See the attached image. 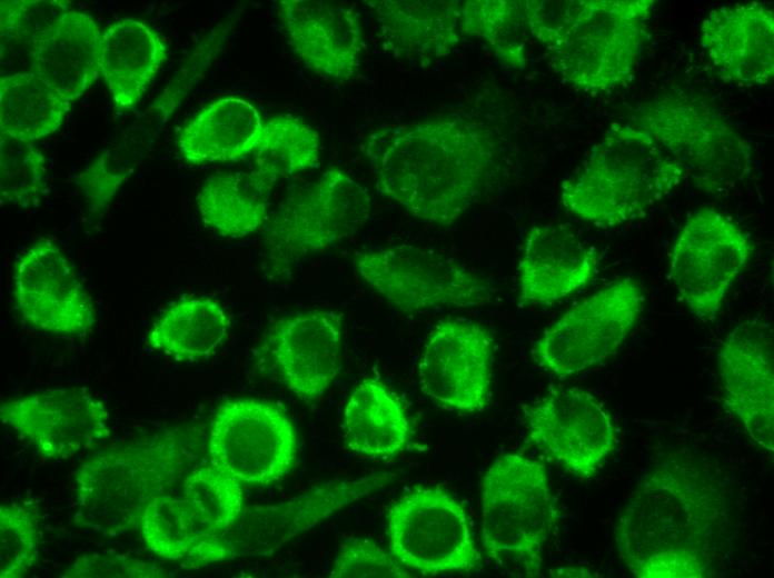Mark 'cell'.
<instances>
[{
  "label": "cell",
  "instance_id": "cell-12",
  "mask_svg": "<svg viewBox=\"0 0 774 578\" xmlns=\"http://www.w3.org/2000/svg\"><path fill=\"white\" fill-rule=\"evenodd\" d=\"M753 252L750 236L713 209L692 212L676 235L668 261L681 302L701 320H713Z\"/></svg>",
  "mask_w": 774,
  "mask_h": 578
},
{
  "label": "cell",
  "instance_id": "cell-42",
  "mask_svg": "<svg viewBox=\"0 0 774 578\" xmlns=\"http://www.w3.org/2000/svg\"><path fill=\"white\" fill-rule=\"evenodd\" d=\"M554 576H591L587 571L578 570L574 568H563Z\"/></svg>",
  "mask_w": 774,
  "mask_h": 578
},
{
  "label": "cell",
  "instance_id": "cell-26",
  "mask_svg": "<svg viewBox=\"0 0 774 578\" xmlns=\"http://www.w3.org/2000/svg\"><path fill=\"white\" fill-rule=\"evenodd\" d=\"M182 93L170 86L76 177L91 218L100 219L156 141Z\"/></svg>",
  "mask_w": 774,
  "mask_h": 578
},
{
  "label": "cell",
  "instance_id": "cell-39",
  "mask_svg": "<svg viewBox=\"0 0 774 578\" xmlns=\"http://www.w3.org/2000/svg\"><path fill=\"white\" fill-rule=\"evenodd\" d=\"M69 10L67 1L14 0L0 2L1 60L10 48L24 44Z\"/></svg>",
  "mask_w": 774,
  "mask_h": 578
},
{
  "label": "cell",
  "instance_id": "cell-8",
  "mask_svg": "<svg viewBox=\"0 0 774 578\" xmlns=\"http://www.w3.org/2000/svg\"><path fill=\"white\" fill-rule=\"evenodd\" d=\"M368 190L347 172L331 168L290 192L265 229V246L276 267L324 251L354 236L371 212Z\"/></svg>",
  "mask_w": 774,
  "mask_h": 578
},
{
  "label": "cell",
  "instance_id": "cell-25",
  "mask_svg": "<svg viewBox=\"0 0 774 578\" xmlns=\"http://www.w3.org/2000/svg\"><path fill=\"white\" fill-rule=\"evenodd\" d=\"M101 37L93 17L68 10L33 38L29 71L71 103L100 76Z\"/></svg>",
  "mask_w": 774,
  "mask_h": 578
},
{
  "label": "cell",
  "instance_id": "cell-24",
  "mask_svg": "<svg viewBox=\"0 0 774 578\" xmlns=\"http://www.w3.org/2000/svg\"><path fill=\"white\" fill-rule=\"evenodd\" d=\"M378 36L391 54L426 66L448 56L466 39L463 1H366Z\"/></svg>",
  "mask_w": 774,
  "mask_h": 578
},
{
  "label": "cell",
  "instance_id": "cell-19",
  "mask_svg": "<svg viewBox=\"0 0 774 578\" xmlns=\"http://www.w3.org/2000/svg\"><path fill=\"white\" fill-rule=\"evenodd\" d=\"M717 369L727 409L748 437L774 450V331L768 321L748 319L726 335Z\"/></svg>",
  "mask_w": 774,
  "mask_h": 578
},
{
  "label": "cell",
  "instance_id": "cell-37",
  "mask_svg": "<svg viewBox=\"0 0 774 578\" xmlns=\"http://www.w3.org/2000/svg\"><path fill=\"white\" fill-rule=\"evenodd\" d=\"M46 191V162L41 151L32 141L0 133L1 205L36 207Z\"/></svg>",
  "mask_w": 774,
  "mask_h": 578
},
{
  "label": "cell",
  "instance_id": "cell-29",
  "mask_svg": "<svg viewBox=\"0 0 774 578\" xmlns=\"http://www.w3.org/2000/svg\"><path fill=\"white\" fill-rule=\"evenodd\" d=\"M138 529L151 554L181 566L201 567L235 557L225 537L200 528L181 497L165 494L152 499L140 516Z\"/></svg>",
  "mask_w": 774,
  "mask_h": 578
},
{
  "label": "cell",
  "instance_id": "cell-4",
  "mask_svg": "<svg viewBox=\"0 0 774 578\" xmlns=\"http://www.w3.org/2000/svg\"><path fill=\"white\" fill-rule=\"evenodd\" d=\"M685 177L649 132L614 122L563 181L560 201L586 222L615 227L671 195Z\"/></svg>",
  "mask_w": 774,
  "mask_h": 578
},
{
  "label": "cell",
  "instance_id": "cell-1",
  "mask_svg": "<svg viewBox=\"0 0 774 578\" xmlns=\"http://www.w3.org/2000/svg\"><path fill=\"white\" fill-rule=\"evenodd\" d=\"M734 529V498L710 460L678 449L641 477L615 525L622 565L638 578H706L718 571Z\"/></svg>",
  "mask_w": 774,
  "mask_h": 578
},
{
  "label": "cell",
  "instance_id": "cell-17",
  "mask_svg": "<svg viewBox=\"0 0 774 578\" xmlns=\"http://www.w3.org/2000/svg\"><path fill=\"white\" fill-rule=\"evenodd\" d=\"M493 360L492 339L483 327L441 321L430 331L419 359L420 389L443 408L480 411L489 397Z\"/></svg>",
  "mask_w": 774,
  "mask_h": 578
},
{
  "label": "cell",
  "instance_id": "cell-32",
  "mask_svg": "<svg viewBox=\"0 0 774 578\" xmlns=\"http://www.w3.org/2000/svg\"><path fill=\"white\" fill-rule=\"evenodd\" d=\"M230 328L227 312L209 298H183L166 308L151 323L146 343L179 361L211 356Z\"/></svg>",
  "mask_w": 774,
  "mask_h": 578
},
{
  "label": "cell",
  "instance_id": "cell-16",
  "mask_svg": "<svg viewBox=\"0 0 774 578\" xmlns=\"http://www.w3.org/2000/svg\"><path fill=\"white\" fill-rule=\"evenodd\" d=\"M0 419L49 459H68L110 436L102 401L80 388H51L7 399Z\"/></svg>",
  "mask_w": 774,
  "mask_h": 578
},
{
  "label": "cell",
  "instance_id": "cell-10",
  "mask_svg": "<svg viewBox=\"0 0 774 578\" xmlns=\"http://www.w3.org/2000/svg\"><path fill=\"white\" fill-rule=\"evenodd\" d=\"M644 301L634 278L606 285L545 329L532 348L534 361L559 379L604 362L637 325Z\"/></svg>",
  "mask_w": 774,
  "mask_h": 578
},
{
  "label": "cell",
  "instance_id": "cell-35",
  "mask_svg": "<svg viewBox=\"0 0 774 578\" xmlns=\"http://www.w3.org/2000/svg\"><path fill=\"white\" fill-rule=\"evenodd\" d=\"M319 133L291 116H276L264 124L261 139L252 153L254 169L277 180L317 166L320 158Z\"/></svg>",
  "mask_w": 774,
  "mask_h": 578
},
{
  "label": "cell",
  "instance_id": "cell-9",
  "mask_svg": "<svg viewBox=\"0 0 774 578\" xmlns=\"http://www.w3.org/2000/svg\"><path fill=\"white\" fill-rule=\"evenodd\" d=\"M354 268L364 282L405 312L475 307L493 298L490 285L453 257L397 245L358 251Z\"/></svg>",
  "mask_w": 774,
  "mask_h": 578
},
{
  "label": "cell",
  "instance_id": "cell-34",
  "mask_svg": "<svg viewBox=\"0 0 774 578\" xmlns=\"http://www.w3.org/2000/svg\"><path fill=\"white\" fill-rule=\"evenodd\" d=\"M181 498L200 528L211 536L225 537L245 511L242 485L212 464L183 478Z\"/></svg>",
  "mask_w": 774,
  "mask_h": 578
},
{
  "label": "cell",
  "instance_id": "cell-33",
  "mask_svg": "<svg viewBox=\"0 0 774 578\" xmlns=\"http://www.w3.org/2000/svg\"><path fill=\"white\" fill-rule=\"evenodd\" d=\"M69 106L31 71L0 78V133L33 142L58 130Z\"/></svg>",
  "mask_w": 774,
  "mask_h": 578
},
{
  "label": "cell",
  "instance_id": "cell-40",
  "mask_svg": "<svg viewBox=\"0 0 774 578\" xmlns=\"http://www.w3.org/2000/svg\"><path fill=\"white\" fill-rule=\"evenodd\" d=\"M330 578H408L413 575L391 554L368 539H351L339 548Z\"/></svg>",
  "mask_w": 774,
  "mask_h": 578
},
{
  "label": "cell",
  "instance_id": "cell-11",
  "mask_svg": "<svg viewBox=\"0 0 774 578\" xmlns=\"http://www.w3.org/2000/svg\"><path fill=\"white\" fill-rule=\"evenodd\" d=\"M390 554L424 576L468 572L480 566L462 504L439 486L415 487L389 506L386 515Z\"/></svg>",
  "mask_w": 774,
  "mask_h": 578
},
{
  "label": "cell",
  "instance_id": "cell-38",
  "mask_svg": "<svg viewBox=\"0 0 774 578\" xmlns=\"http://www.w3.org/2000/svg\"><path fill=\"white\" fill-rule=\"evenodd\" d=\"M37 511L20 502L0 505V577L21 578L34 567L39 555Z\"/></svg>",
  "mask_w": 774,
  "mask_h": 578
},
{
  "label": "cell",
  "instance_id": "cell-14",
  "mask_svg": "<svg viewBox=\"0 0 774 578\" xmlns=\"http://www.w3.org/2000/svg\"><path fill=\"white\" fill-rule=\"evenodd\" d=\"M530 442L570 475L593 477L617 442L606 407L579 388H554L524 409Z\"/></svg>",
  "mask_w": 774,
  "mask_h": 578
},
{
  "label": "cell",
  "instance_id": "cell-2",
  "mask_svg": "<svg viewBox=\"0 0 774 578\" xmlns=\"http://www.w3.org/2000/svg\"><path fill=\"white\" fill-rule=\"evenodd\" d=\"M377 191L411 216L448 226L497 176L500 143L486 123L444 116L371 133L364 144Z\"/></svg>",
  "mask_w": 774,
  "mask_h": 578
},
{
  "label": "cell",
  "instance_id": "cell-3",
  "mask_svg": "<svg viewBox=\"0 0 774 578\" xmlns=\"http://www.w3.org/2000/svg\"><path fill=\"white\" fill-rule=\"evenodd\" d=\"M653 0H530L525 22L548 51L552 69L586 93L628 82L648 38Z\"/></svg>",
  "mask_w": 774,
  "mask_h": 578
},
{
  "label": "cell",
  "instance_id": "cell-36",
  "mask_svg": "<svg viewBox=\"0 0 774 578\" xmlns=\"http://www.w3.org/2000/svg\"><path fill=\"white\" fill-rule=\"evenodd\" d=\"M466 38L480 39L505 66L523 69L526 64L524 1H463Z\"/></svg>",
  "mask_w": 774,
  "mask_h": 578
},
{
  "label": "cell",
  "instance_id": "cell-23",
  "mask_svg": "<svg viewBox=\"0 0 774 578\" xmlns=\"http://www.w3.org/2000/svg\"><path fill=\"white\" fill-rule=\"evenodd\" d=\"M598 257L573 229L559 223L532 227L518 265L523 305H550L585 287L596 275Z\"/></svg>",
  "mask_w": 774,
  "mask_h": 578
},
{
  "label": "cell",
  "instance_id": "cell-30",
  "mask_svg": "<svg viewBox=\"0 0 774 578\" xmlns=\"http://www.w3.org/2000/svg\"><path fill=\"white\" fill-rule=\"evenodd\" d=\"M343 425L347 447L370 459H389L403 451L410 439L401 402L377 379H365L353 389Z\"/></svg>",
  "mask_w": 774,
  "mask_h": 578
},
{
  "label": "cell",
  "instance_id": "cell-15",
  "mask_svg": "<svg viewBox=\"0 0 774 578\" xmlns=\"http://www.w3.org/2000/svg\"><path fill=\"white\" fill-rule=\"evenodd\" d=\"M13 301L30 327L54 336H83L97 322V309L62 250L40 239L17 260Z\"/></svg>",
  "mask_w": 774,
  "mask_h": 578
},
{
  "label": "cell",
  "instance_id": "cell-31",
  "mask_svg": "<svg viewBox=\"0 0 774 578\" xmlns=\"http://www.w3.org/2000/svg\"><path fill=\"white\" fill-rule=\"evenodd\" d=\"M277 181L257 169L211 176L197 195L198 212L219 236L246 237L268 219L269 199Z\"/></svg>",
  "mask_w": 774,
  "mask_h": 578
},
{
  "label": "cell",
  "instance_id": "cell-21",
  "mask_svg": "<svg viewBox=\"0 0 774 578\" xmlns=\"http://www.w3.org/2000/svg\"><path fill=\"white\" fill-rule=\"evenodd\" d=\"M702 51L725 81L744 87L774 76V14L762 2L720 6L703 19Z\"/></svg>",
  "mask_w": 774,
  "mask_h": 578
},
{
  "label": "cell",
  "instance_id": "cell-7",
  "mask_svg": "<svg viewBox=\"0 0 774 578\" xmlns=\"http://www.w3.org/2000/svg\"><path fill=\"white\" fill-rule=\"evenodd\" d=\"M480 515L485 554L496 561L509 557L526 576H540L558 520L546 467L520 454L496 458L480 481Z\"/></svg>",
  "mask_w": 774,
  "mask_h": 578
},
{
  "label": "cell",
  "instance_id": "cell-28",
  "mask_svg": "<svg viewBox=\"0 0 774 578\" xmlns=\"http://www.w3.org/2000/svg\"><path fill=\"white\" fill-rule=\"evenodd\" d=\"M264 124L254 104L225 97L205 107L180 130L178 150L192 165L241 160L255 152Z\"/></svg>",
  "mask_w": 774,
  "mask_h": 578
},
{
  "label": "cell",
  "instance_id": "cell-5",
  "mask_svg": "<svg viewBox=\"0 0 774 578\" xmlns=\"http://www.w3.org/2000/svg\"><path fill=\"white\" fill-rule=\"evenodd\" d=\"M187 461L186 448L175 431L97 451L75 474L77 525L103 536L138 528L146 506L169 494Z\"/></svg>",
  "mask_w": 774,
  "mask_h": 578
},
{
  "label": "cell",
  "instance_id": "cell-6",
  "mask_svg": "<svg viewBox=\"0 0 774 578\" xmlns=\"http://www.w3.org/2000/svg\"><path fill=\"white\" fill-rule=\"evenodd\" d=\"M629 123L649 132L693 183L720 193L743 181L751 171L748 141L699 97L663 90L637 103Z\"/></svg>",
  "mask_w": 774,
  "mask_h": 578
},
{
  "label": "cell",
  "instance_id": "cell-41",
  "mask_svg": "<svg viewBox=\"0 0 774 578\" xmlns=\"http://www.w3.org/2000/svg\"><path fill=\"white\" fill-rule=\"evenodd\" d=\"M60 578H163L167 570L156 561L118 552H86L58 575Z\"/></svg>",
  "mask_w": 774,
  "mask_h": 578
},
{
  "label": "cell",
  "instance_id": "cell-20",
  "mask_svg": "<svg viewBox=\"0 0 774 578\" xmlns=\"http://www.w3.org/2000/svg\"><path fill=\"white\" fill-rule=\"evenodd\" d=\"M276 11L292 51L312 72L346 82L358 72L364 50L360 17L345 2L279 0Z\"/></svg>",
  "mask_w": 774,
  "mask_h": 578
},
{
  "label": "cell",
  "instance_id": "cell-22",
  "mask_svg": "<svg viewBox=\"0 0 774 578\" xmlns=\"http://www.w3.org/2000/svg\"><path fill=\"white\" fill-rule=\"evenodd\" d=\"M285 386L299 399H319L338 376L343 351L340 315L312 310L280 319L269 332Z\"/></svg>",
  "mask_w": 774,
  "mask_h": 578
},
{
  "label": "cell",
  "instance_id": "cell-13",
  "mask_svg": "<svg viewBox=\"0 0 774 578\" xmlns=\"http://www.w3.org/2000/svg\"><path fill=\"white\" fill-rule=\"evenodd\" d=\"M297 436L276 406L256 399L219 405L208 436L210 464L242 486L264 487L282 479L297 459Z\"/></svg>",
  "mask_w": 774,
  "mask_h": 578
},
{
  "label": "cell",
  "instance_id": "cell-27",
  "mask_svg": "<svg viewBox=\"0 0 774 578\" xmlns=\"http://www.w3.org/2000/svg\"><path fill=\"white\" fill-rule=\"evenodd\" d=\"M168 59L161 36L138 19H121L103 32L99 71L117 110L133 108Z\"/></svg>",
  "mask_w": 774,
  "mask_h": 578
},
{
  "label": "cell",
  "instance_id": "cell-18",
  "mask_svg": "<svg viewBox=\"0 0 774 578\" xmlns=\"http://www.w3.org/2000/svg\"><path fill=\"white\" fill-rule=\"evenodd\" d=\"M393 472L347 477L311 487L286 501L245 508L225 536L235 557L269 556L346 506L388 485Z\"/></svg>",
  "mask_w": 774,
  "mask_h": 578
}]
</instances>
